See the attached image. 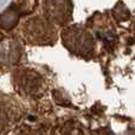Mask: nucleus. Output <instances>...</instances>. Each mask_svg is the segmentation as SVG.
I'll return each instance as SVG.
<instances>
[{"label":"nucleus","instance_id":"f257e3e1","mask_svg":"<svg viewBox=\"0 0 135 135\" xmlns=\"http://www.w3.org/2000/svg\"><path fill=\"white\" fill-rule=\"evenodd\" d=\"M54 25L46 17H35L24 25V38L31 45H54L57 42V31Z\"/></svg>","mask_w":135,"mask_h":135},{"label":"nucleus","instance_id":"f03ea898","mask_svg":"<svg viewBox=\"0 0 135 135\" xmlns=\"http://www.w3.org/2000/svg\"><path fill=\"white\" fill-rule=\"evenodd\" d=\"M64 46L78 56H86L94 52L95 40L90 32L79 26H69L62 32Z\"/></svg>","mask_w":135,"mask_h":135},{"label":"nucleus","instance_id":"7ed1b4c3","mask_svg":"<svg viewBox=\"0 0 135 135\" xmlns=\"http://www.w3.org/2000/svg\"><path fill=\"white\" fill-rule=\"evenodd\" d=\"M13 85L21 95L38 98L44 94L45 83L42 75L32 69H19L13 74Z\"/></svg>","mask_w":135,"mask_h":135},{"label":"nucleus","instance_id":"20e7f679","mask_svg":"<svg viewBox=\"0 0 135 135\" xmlns=\"http://www.w3.org/2000/svg\"><path fill=\"white\" fill-rule=\"evenodd\" d=\"M45 17L51 23L64 25L71 18V0H45Z\"/></svg>","mask_w":135,"mask_h":135},{"label":"nucleus","instance_id":"39448f33","mask_svg":"<svg viewBox=\"0 0 135 135\" xmlns=\"http://www.w3.org/2000/svg\"><path fill=\"white\" fill-rule=\"evenodd\" d=\"M21 57V46L13 38L0 40V63L5 65L16 64Z\"/></svg>","mask_w":135,"mask_h":135},{"label":"nucleus","instance_id":"423d86ee","mask_svg":"<svg viewBox=\"0 0 135 135\" xmlns=\"http://www.w3.org/2000/svg\"><path fill=\"white\" fill-rule=\"evenodd\" d=\"M20 13L17 8H8L0 16V27L4 30H11L18 24Z\"/></svg>","mask_w":135,"mask_h":135},{"label":"nucleus","instance_id":"0eeeda50","mask_svg":"<svg viewBox=\"0 0 135 135\" xmlns=\"http://www.w3.org/2000/svg\"><path fill=\"white\" fill-rule=\"evenodd\" d=\"M114 14L119 20H127V19L129 18V11L127 9V7L122 4L117 5V6L115 7Z\"/></svg>","mask_w":135,"mask_h":135},{"label":"nucleus","instance_id":"6e6552de","mask_svg":"<svg viewBox=\"0 0 135 135\" xmlns=\"http://www.w3.org/2000/svg\"><path fill=\"white\" fill-rule=\"evenodd\" d=\"M126 135H135V129H131L129 132H127Z\"/></svg>","mask_w":135,"mask_h":135}]
</instances>
